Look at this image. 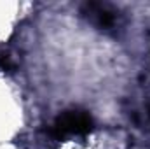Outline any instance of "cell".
Returning a JSON list of instances; mask_svg holds the SVG:
<instances>
[{
  "mask_svg": "<svg viewBox=\"0 0 150 149\" xmlns=\"http://www.w3.org/2000/svg\"><path fill=\"white\" fill-rule=\"evenodd\" d=\"M94 121L91 114L84 109H68L63 111L49 126L47 133L54 140H65L74 135H87L93 132Z\"/></svg>",
  "mask_w": 150,
  "mask_h": 149,
  "instance_id": "obj_1",
  "label": "cell"
},
{
  "mask_svg": "<svg viewBox=\"0 0 150 149\" xmlns=\"http://www.w3.org/2000/svg\"><path fill=\"white\" fill-rule=\"evenodd\" d=\"M80 14L100 30H115L120 25V11L105 2H86L80 5Z\"/></svg>",
  "mask_w": 150,
  "mask_h": 149,
  "instance_id": "obj_2",
  "label": "cell"
},
{
  "mask_svg": "<svg viewBox=\"0 0 150 149\" xmlns=\"http://www.w3.org/2000/svg\"><path fill=\"white\" fill-rule=\"evenodd\" d=\"M0 69L5 70V72H12V70L16 69V62H14V58H12L11 53L5 51V49H0Z\"/></svg>",
  "mask_w": 150,
  "mask_h": 149,
  "instance_id": "obj_3",
  "label": "cell"
}]
</instances>
